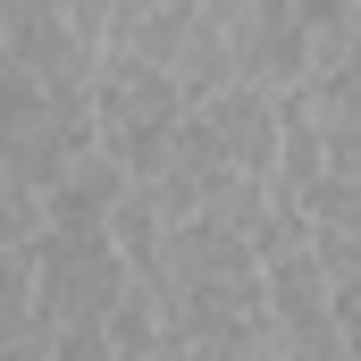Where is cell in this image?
I'll return each instance as SVG.
<instances>
[{"label":"cell","mask_w":361,"mask_h":361,"mask_svg":"<svg viewBox=\"0 0 361 361\" xmlns=\"http://www.w3.org/2000/svg\"><path fill=\"white\" fill-rule=\"evenodd\" d=\"M92 101H101V152L126 169L135 185H152L177 152V126H185V85L177 68L160 59H135V51H101V76H92Z\"/></svg>","instance_id":"cell-1"},{"label":"cell","mask_w":361,"mask_h":361,"mask_svg":"<svg viewBox=\"0 0 361 361\" xmlns=\"http://www.w3.org/2000/svg\"><path fill=\"white\" fill-rule=\"evenodd\" d=\"M34 269H42V311L59 328H109V311L135 294V269L109 227H42Z\"/></svg>","instance_id":"cell-2"}]
</instances>
